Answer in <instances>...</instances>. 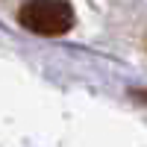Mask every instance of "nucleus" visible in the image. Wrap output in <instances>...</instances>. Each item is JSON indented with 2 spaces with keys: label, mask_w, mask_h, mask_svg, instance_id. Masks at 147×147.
I'll return each mask as SVG.
<instances>
[{
  "label": "nucleus",
  "mask_w": 147,
  "mask_h": 147,
  "mask_svg": "<svg viewBox=\"0 0 147 147\" xmlns=\"http://www.w3.org/2000/svg\"><path fill=\"white\" fill-rule=\"evenodd\" d=\"M24 30L38 35H62L74 27V9L65 0H27L18 12Z\"/></svg>",
  "instance_id": "obj_1"
}]
</instances>
